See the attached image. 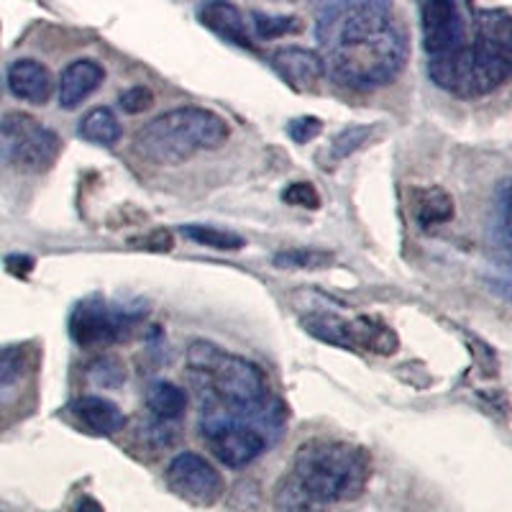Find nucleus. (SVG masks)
Instances as JSON below:
<instances>
[{
	"label": "nucleus",
	"mask_w": 512,
	"mask_h": 512,
	"mask_svg": "<svg viewBox=\"0 0 512 512\" xmlns=\"http://www.w3.org/2000/svg\"><path fill=\"white\" fill-rule=\"evenodd\" d=\"M134 323L136 315L108 308L100 297H88L72 310L70 336L82 349H103L121 341Z\"/></svg>",
	"instance_id": "7"
},
{
	"label": "nucleus",
	"mask_w": 512,
	"mask_h": 512,
	"mask_svg": "<svg viewBox=\"0 0 512 512\" xmlns=\"http://www.w3.org/2000/svg\"><path fill=\"white\" fill-rule=\"evenodd\" d=\"M292 474L320 505L349 502L367 489L372 479V456L346 441L313 438L297 448Z\"/></svg>",
	"instance_id": "3"
},
{
	"label": "nucleus",
	"mask_w": 512,
	"mask_h": 512,
	"mask_svg": "<svg viewBox=\"0 0 512 512\" xmlns=\"http://www.w3.org/2000/svg\"><path fill=\"white\" fill-rule=\"evenodd\" d=\"M274 512H328V507L320 505L300 479L287 472L274 487Z\"/></svg>",
	"instance_id": "19"
},
{
	"label": "nucleus",
	"mask_w": 512,
	"mask_h": 512,
	"mask_svg": "<svg viewBox=\"0 0 512 512\" xmlns=\"http://www.w3.org/2000/svg\"><path fill=\"white\" fill-rule=\"evenodd\" d=\"M315 36L326 72L349 90L384 88L408 62V34L392 3H326L318 8Z\"/></svg>",
	"instance_id": "1"
},
{
	"label": "nucleus",
	"mask_w": 512,
	"mask_h": 512,
	"mask_svg": "<svg viewBox=\"0 0 512 512\" xmlns=\"http://www.w3.org/2000/svg\"><path fill=\"white\" fill-rule=\"evenodd\" d=\"M410 213H413L415 223H418L423 231L446 226V223L454 221L456 216L454 198L438 185L413 187V190H410Z\"/></svg>",
	"instance_id": "15"
},
{
	"label": "nucleus",
	"mask_w": 512,
	"mask_h": 512,
	"mask_svg": "<svg viewBox=\"0 0 512 512\" xmlns=\"http://www.w3.org/2000/svg\"><path fill=\"white\" fill-rule=\"evenodd\" d=\"M21 372H24V351L16 349V346H8L3 351V359H0V387H3L6 400L16 379H21Z\"/></svg>",
	"instance_id": "27"
},
{
	"label": "nucleus",
	"mask_w": 512,
	"mask_h": 512,
	"mask_svg": "<svg viewBox=\"0 0 512 512\" xmlns=\"http://www.w3.org/2000/svg\"><path fill=\"white\" fill-rule=\"evenodd\" d=\"M333 262L331 251L323 249H287L274 256V267L280 269H326Z\"/></svg>",
	"instance_id": "23"
},
{
	"label": "nucleus",
	"mask_w": 512,
	"mask_h": 512,
	"mask_svg": "<svg viewBox=\"0 0 512 512\" xmlns=\"http://www.w3.org/2000/svg\"><path fill=\"white\" fill-rule=\"evenodd\" d=\"M6 267H8V272L13 274V277H29V274L34 272L36 262L26 254H8L6 256Z\"/></svg>",
	"instance_id": "32"
},
{
	"label": "nucleus",
	"mask_w": 512,
	"mask_h": 512,
	"mask_svg": "<svg viewBox=\"0 0 512 512\" xmlns=\"http://www.w3.org/2000/svg\"><path fill=\"white\" fill-rule=\"evenodd\" d=\"M272 67L295 90L313 88L326 75V62L318 52L305 47H282L272 54Z\"/></svg>",
	"instance_id": "13"
},
{
	"label": "nucleus",
	"mask_w": 512,
	"mask_h": 512,
	"mask_svg": "<svg viewBox=\"0 0 512 512\" xmlns=\"http://www.w3.org/2000/svg\"><path fill=\"white\" fill-rule=\"evenodd\" d=\"M303 328L315 336L323 344L338 346V349H351L356 351V338H354V326H351V320L338 318L333 313H310L305 315Z\"/></svg>",
	"instance_id": "18"
},
{
	"label": "nucleus",
	"mask_w": 512,
	"mask_h": 512,
	"mask_svg": "<svg viewBox=\"0 0 512 512\" xmlns=\"http://www.w3.org/2000/svg\"><path fill=\"white\" fill-rule=\"evenodd\" d=\"M228 123L208 108H175L136 131V152L159 167H175L198 152L218 149L228 139Z\"/></svg>",
	"instance_id": "4"
},
{
	"label": "nucleus",
	"mask_w": 512,
	"mask_h": 512,
	"mask_svg": "<svg viewBox=\"0 0 512 512\" xmlns=\"http://www.w3.org/2000/svg\"><path fill=\"white\" fill-rule=\"evenodd\" d=\"M436 88L461 100L484 98L512 80V13L466 3L459 47L425 62Z\"/></svg>",
	"instance_id": "2"
},
{
	"label": "nucleus",
	"mask_w": 512,
	"mask_h": 512,
	"mask_svg": "<svg viewBox=\"0 0 512 512\" xmlns=\"http://www.w3.org/2000/svg\"><path fill=\"white\" fill-rule=\"evenodd\" d=\"M466 29V3L431 0L420 6V31H423L425 59H436L459 47Z\"/></svg>",
	"instance_id": "9"
},
{
	"label": "nucleus",
	"mask_w": 512,
	"mask_h": 512,
	"mask_svg": "<svg viewBox=\"0 0 512 512\" xmlns=\"http://www.w3.org/2000/svg\"><path fill=\"white\" fill-rule=\"evenodd\" d=\"M187 364L192 372L208 379L210 390L223 402L236 408H254L264 402L269 392L267 377L254 361L228 354L210 341H192L187 349Z\"/></svg>",
	"instance_id": "5"
},
{
	"label": "nucleus",
	"mask_w": 512,
	"mask_h": 512,
	"mask_svg": "<svg viewBox=\"0 0 512 512\" xmlns=\"http://www.w3.org/2000/svg\"><path fill=\"white\" fill-rule=\"evenodd\" d=\"M500 213H502V226H505L507 239L512 241V182L505 187V190H502Z\"/></svg>",
	"instance_id": "33"
},
{
	"label": "nucleus",
	"mask_w": 512,
	"mask_h": 512,
	"mask_svg": "<svg viewBox=\"0 0 512 512\" xmlns=\"http://www.w3.org/2000/svg\"><path fill=\"white\" fill-rule=\"evenodd\" d=\"M203 438L210 454L231 469L249 466L264 451V436L256 428L233 420H208L203 423Z\"/></svg>",
	"instance_id": "10"
},
{
	"label": "nucleus",
	"mask_w": 512,
	"mask_h": 512,
	"mask_svg": "<svg viewBox=\"0 0 512 512\" xmlns=\"http://www.w3.org/2000/svg\"><path fill=\"white\" fill-rule=\"evenodd\" d=\"M251 24H254L259 39H280V36L297 34L303 29L297 16H269V13L262 11L251 13Z\"/></svg>",
	"instance_id": "24"
},
{
	"label": "nucleus",
	"mask_w": 512,
	"mask_h": 512,
	"mask_svg": "<svg viewBox=\"0 0 512 512\" xmlns=\"http://www.w3.org/2000/svg\"><path fill=\"white\" fill-rule=\"evenodd\" d=\"M167 487L190 505L210 507L223 497V479L216 466L200 454L182 451L167 466Z\"/></svg>",
	"instance_id": "8"
},
{
	"label": "nucleus",
	"mask_w": 512,
	"mask_h": 512,
	"mask_svg": "<svg viewBox=\"0 0 512 512\" xmlns=\"http://www.w3.org/2000/svg\"><path fill=\"white\" fill-rule=\"evenodd\" d=\"M6 85L13 98L34 105H44L54 93V77L49 67L31 57H21L8 64Z\"/></svg>",
	"instance_id": "11"
},
{
	"label": "nucleus",
	"mask_w": 512,
	"mask_h": 512,
	"mask_svg": "<svg viewBox=\"0 0 512 512\" xmlns=\"http://www.w3.org/2000/svg\"><path fill=\"white\" fill-rule=\"evenodd\" d=\"M105 80L103 64L95 59H75L62 70L57 82V98L59 108L64 111H75L82 100H88L95 90L100 88V82Z\"/></svg>",
	"instance_id": "12"
},
{
	"label": "nucleus",
	"mask_w": 512,
	"mask_h": 512,
	"mask_svg": "<svg viewBox=\"0 0 512 512\" xmlns=\"http://www.w3.org/2000/svg\"><path fill=\"white\" fill-rule=\"evenodd\" d=\"M282 203L292 205V208H305V210H318L320 208V192L313 182H290L282 190Z\"/></svg>",
	"instance_id": "26"
},
{
	"label": "nucleus",
	"mask_w": 512,
	"mask_h": 512,
	"mask_svg": "<svg viewBox=\"0 0 512 512\" xmlns=\"http://www.w3.org/2000/svg\"><path fill=\"white\" fill-rule=\"evenodd\" d=\"M154 105V93L149 88H144V85H134V88L123 90L121 95H118V108H121L123 113H128V116H139V113L149 111Z\"/></svg>",
	"instance_id": "28"
},
{
	"label": "nucleus",
	"mask_w": 512,
	"mask_h": 512,
	"mask_svg": "<svg viewBox=\"0 0 512 512\" xmlns=\"http://www.w3.org/2000/svg\"><path fill=\"white\" fill-rule=\"evenodd\" d=\"M128 244L141 251H157V254H164V251H172L175 239H172V233H169L167 228H157V231L146 233V236H136V239H131Z\"/></svg>",
	"instance_id": "31"
},
{
	"label": "nucleus",
	"mask_w": 512,
	"mask_h": 512,
	"mask_svg": "<svg viewBox=\"0 0 512 512\" xmlns=\"http://www.w3.org/2000/svg\"><path fill=\"white\" fill-rule=\"evenodd\" d=\"M121 134V123H118L116 113L111 108H93V111L85 113L82 121L77 123V136L98 146L118 144Z\"/></svg>",
	"instance_id": "20"
},
{
	"label": "nucleus",
	"mask_w": 512,
	"mask_h": 512,
	"mask_svg": "<svg viewBox=\"0 0 512 512\" xmlns=\"http://www.w3.org/2000/svg\"><path fill=\"white\" fill-rule=\"evenodd\" d=\"M200 24L208 26L210 31H216L221 39L231 41L236 47L246 49V52H256V44L249 34V26H246V18L239 8L233 3H205V6L198 8Z\"/></svg>",
	"instance_id": "14"
},
{
	"label": "nucleus",
	"mask_w": 512,
	"mask_h": 512,
	"mask_svg": "<svg viewBox=\"0 0 512 512\" xmlns=\"http://www.w3.org/2000/svg\"><path fill=\"white\" fill-rule=\"evenodd\" d=\"M351 326H354L356 351L361 349L377 356H392L400 349V336H397L395 328L387 326L382 318L359 315V318L351 320Z\"/></svg>",
	"instance_id": "17"
},
{
	"label": "nucleus",
	"mask_w": 512,
	"mask_h": 512,
	"mask_svg": "<svg viewBox=\"0 0 512 512\" xmlns=\"http://www.w3.org/2000/svg\"><path fill=\"white\" fill-rule=\"evenodd\" d=\"M320 131H323V121L315 116H300L287 123V136L295 144H308V141L318 139Z\"/></svg>",
	"instance_id": "30"
},
{
	"label": "nucleus",
	"mask_w": 512,
	"mask_h": 512,
	"mask_svg": "<svg viewBox=\"0 0 512 512\" xmlns=\"http://www.w3.org/2000/svg\"><path fill=\"white\" fill-rule=\"evenodd\" d=\"M182 236L187 241H195L200 246H208V249L216 251H239L246 246L244 236L233 231H223L218 226H203V223H187V226L180 228Z\"/></svg>",
	"instance_id": "22"
},
{
	"label": "nucleus",
	"mask_w": 512,
	"mask_h": 512,
	"mask_svg": "<svg viewBox=\"0 0 512 512\" xmlns=\"http://www.w3.org/2000/svg\"><path fill=\"white\" fill-rule=\"evenodd\" d=\"M146 408L159 420H177L187 410V392L180 384L159 379L146 390Z\"/></svg>",
	"instance_id": "21"
},
{
	"label": "nucleus",
	"mask_w": 512,
	"mask_h": 512,
	"mask_svg": "<svg viewBox=\"0 0 512 512\" xmlns=\"http://www.w3.org/2000/svg\"><path fill=\"white\" fill-rule=\"evenodd\" d=\"M70 410L80 420V425H85L95 436H116L126 425L121 408H118L116 402L108 400V397L85 395L72 402Z\"/></svg>",
	"instance_id": "16"
},
{
	"label": "nucleus",
	"mask_w": 512,
	"mask_h": 512,
	"mask_svg": "<svg viewBox=\"0 0 512 512\" xmlns=\"http://www.w3.org/2000/svg\"><path fill=\"white\" fill-rule=\"evenodd\" d=\"M0 152H3V162L11 167L39 175L57 162L62 141L52 128L41 126L29 113L11 111L0 123Z\"/></svg>",
	"instance_id": "6"
},
{
	"label": "nucleus",
	"mask_w": 512,
	"mask_h": 512,
	"mask_svg": "<svg viewBox=\"0 0 512 512\" xmlns=\"http://www.w3.org/2000/svg\"><path fill=\"white\" fill-rule=\"evenodd\" d=\"M75 512H105V510H103V505L95 500V497H82V500L77 502Z\"/></svg>",
	"instance_id": "34"
},
{
	"label": "nucleus",
	"mask_w": 512,
	"mask_h": 512,
	"mask_svg": "<svg viewBox=\"0 0 512 512\" xmlns=\"http://www.w3.org/2000/svg\"><path fill=\"white\" fill-rule=\"evenodd\" d=\"M369 136H372V128L369 126H349L346 131H341V134L333 139L331 159L333 162H341V159L351 157L356 149H361V146L367 144Z\"/></svg>",
	"instance_id": "25"
},
{
	"label": "nucleus",
	"mask_w": 512,
	"mask_h": 512,
	"mask_svg": "<svg viewBox=\"0 0 512 512\" xmlns=\"http://www.w3.org/2000/svg\"><path fill=\"white\" fill-rule=\"evenodd\" d=\"M90 379L100 387H118L123 382V367L113 356H103L90 364Z\"/></svg>",
	"instance_id": "29"
}]
</instances>
